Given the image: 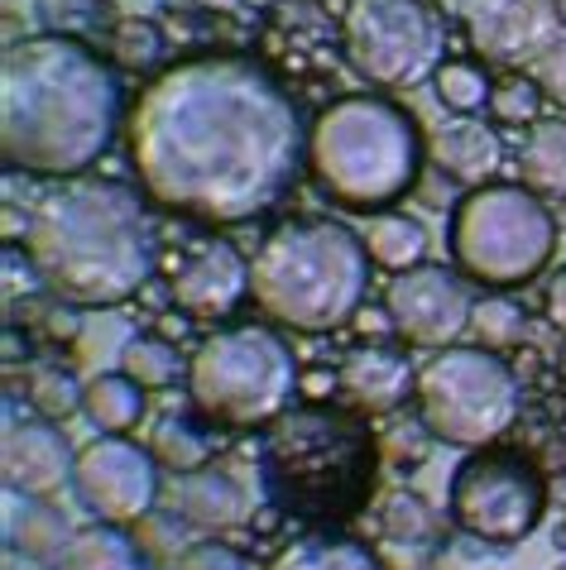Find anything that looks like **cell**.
Segmentation results:
<instances>
[{
	"instance_id": "cell-1",
	"label": "cell",
	"mask_w": 566,
	"mask_h": 570,
	"mask_svg": "<svg viewBox=\"0 0 566 570\" xmlns=\"http://www.w3.org/2000/svg\"><path fill=\"white\" fill-rule=\"evenodd\" d=\"M303 110L245 53H193L135 97L130 164L154 207L202 226H245L308 168Z\"/></svg>"
},
{
	"instance_id": "cell-2",
	"label": "cell",
	"mask_w": 566,
	"mask_h": 570,
	"mask_svg": "<svg viewBox=\"0 0 566 570\" xmlns=\"http://www.w3.org/2000/svg\"><path fill=\"white\" fill-rule=\"evenodd\" d=\"M125 120L116 68L77 35H29L0 58V158L68 183L111 154Z\"/></svg>"
},
{
	"instance_id": "cell-3",
	"label": "cell",
	"mask_w": 566,
	"mask_h": 570,
	"mask_svg": "<svg viewBox=\"0 0 566 570\" xmlns=\"http://www.w3.org/2000/svg\"><path fill=\"white\" fill-rule=\"evenodd\" d=\"M35 278L68 307H120L154 278L159 235L149 197L116 178H68L39 197L25 226Z\"/></svg>"
},
{
	"instance_id": "cell-4",
	"label": "cell",
	"mask_w": 566,
	"mask_h": 570,
	"mask_svg": "<svg viewBox=\"0 0 566 570\" xmlns=\"http://www.w3.org/2000/svg\"><path fill=\"white\" fill-rule=\"evenodd\" d=\"M260 470L270 499L289 518L336 528L374 494L380 436L365 413L345 403H293L264 436Z\"/></svg>"
},
{
	"instance_id": "cell-5",
	"label": "cell",
	"mask_w": 566,
	"mask_h": 570,
	"mask_svg": "<svg viewBox=\"0 0 566 570\" xmlns=\"http://www.w3.org/2000/svg\"><path fill=\"white\" fill-rule=\"evenodd\" d=\"M370 249L332 216H293L250 259V297L274 326L322 336L351 326L370 297Z\"/></svg>"
},
{
	"instance_id": "cell-6",
	"label": "cell",
	"mask_w": 566,
	"mask_h": 570,
	"mask_svg": "<svg viewBox=\"0 0 566 570\" xmlns=\"http://www.w3.org/2000/svg\"><path fill=\"white\" fill-rule=\"evenodd\" d=\"M422 168V125L394 97H336L308 130V173L336 207L384 212L413 193Z\"/></svg>"
},
{
	"instance_id": "cell-7",
	"label": "cell",
	"mask_w": 566,
	"mask_h": 570,
	"mask_svg": "<svg viewBox=\"0 0 566 570\" xmlns=\"http://www.w3.org/2000/svg\"><path fill=\"white\" fill-rule=\"evenodd\" d=\"M187 399L222 426H274L303 393L293 345L274 326H222L187 360Z\"/></svg>"
},
{
	"instance_id": "cell-8",
	"label": "cell",
	"mask_w": 566,
	"mask_h": 570,
	"mask_svg": "<svg viewBox=\"0 0 566 570\" xmlns=\"http://www.w3.org/2000/svg\"><path fill=\"white\" fill-rule=\"evenodd\" d=\"M451 264L485 288H518L553 264L557 216L524 183H485L456 202L447 226Z\"/></svg>"
},
{
	"instance_id": "cell-9",
	"label": "cell",
	"mask_w": 566,
	"mask_h": 570,
	"mask_svg": "<svg viewBox=\"0 0 566 570\" xmlns=\"http://www.w3.org/2000/svg\"><path fill=\"white\" fill-rule=\"evenodd\" d=\"M413 407L432 441H447L456 451H485L524 413V384L499 351L447 345L418 364Z\"/></svg>"
},
{
	"instance_id": "cell-10",
	"label": "cell",
	"mask_w": 566,
	"mask_h": 570,
	"mask_svg": "<svg viewBox=\"0 0 566 570\" xmlns=\"http://www.w3.org/2000/svg\"><path fill=\"white\" fill-rule=\"evenodd\" d=\"M451 20L442 0H345L341 53L370 87L408 91L447 68Z\"/></svg>"
},
{
	"instance_id": "cell-11",
	"label": "cell",
	"mask_w": 566,
	"mask_h": 570,
	"mask_svg": "<svg viewBox=\"0 0 566 570\" xmlns=\"http://www.w3.org/2000/svg\"><path fill=\"white\" fill-rule=\"evenodd\" d=\"M447 513L485 547H518L547 513V480L528 455L495 446L470 451L451 474Z\"/></svg>"
},
{
	"instance_id": "cell-12",
	"label": "cell",
	"mask_w": 566,
	"mask_h": 570,
	"mask_svg": "<svg viewBox=\"0 0 566 570\" xmlns=\"http://www.w3.org/2000/svg\"><path fill=\"white\" fill-rule=\"evenodd\" d=\"M384 312L399 341L418 351H447L470 331L476 293L456 264H418L408 274H394V283L384 288Z\"/></svg>"
},
{
	"instance_id": "cell-13",
	"label": "cell",
	"mask_w": 566,
	"mask_h": 570,
	"mask_svg": "<svg viewBox=\"0 0 566 570\" xmlns=\"http://www.w3.org/2000/svg\"><path fill=\"white\" fill-rule=\"evenodd\" d=\"M72 489L101 522L130 528V522L149 518L159 503V461L149 446L125 436H97L77 451Z\"/></svg>"
},
{
	"instance_id": "cell-14",
	"label": "cell",
	"mask_w": 566,
	"mask_h": 570,
	"mask_svg": "<svg viewBox=\"0 0 566 570\" xmlns=\"http://www.w3.org/2000/svg\"><path fill=\"white\" fill-rule=\"evenodd\" d=\"M470 49L490 62H538L562 39L557 0H456Z\"/></svg>"
},
{
	"instance_id": "cell-15",
	"label": "cell",
	"mask_w": 566,
	"mask_h": 570,
	"mask_svg": "<svg viewBox=\"0 0 566 570\" xmlns=\"http://www.w3.org/2000/svg\"><path fill=\"white\" fill-rule=\"evenodd\" d=\"M0 470H6V489L25 499H53L72 484L77 474V451L68 436L58 432L49 417L39 422H10L6 446H0Z\"/></svg>"
},
{
	"instance_id": "cell-16",
	"label": "cell",
	"mask_w": 566,
	"mask_h": 570,
	"mask_svg": "<svg viewBox=\"0 0 566 570\" xmlns=\"http://www.w3.org/2000/svg\"><path fill=\"white\" fill-rule=\"evenodd\" d=\"M168 297L183 316L222 322V316H231L250 297V259L226 240L197 245V255L173 274Z\"/></svg>"
},
{
	"instance_id": "cell-17",
	"label": "cell",
	"mask_w": 566,
	"mask_h": 570,
	"mask_svg": "<svg viewBox=\"0 0 566 570\" xmlns=\"http://www.w3.org/2000/svg\"><path fill=\"white\" fill-rule=\"evenodd\" d=\"M413 384H418L413 360L394 351V345H360L336 370L341 403L365 417H384V413H394V407H403L413 399Z\"/></svg>"
},
{
	"instance_id": "cell-18",
	"label": "cell",
	"mask_w": 566,
	"mask_h": 570,
	"mask_svg": "<svg viewBox=\"0 0 566 570\" xmlns=\"http://www.w3.org/2000/svg\"><path fill=\"white\" fill-rule=\"evenodd\" d=\"M432 158H437V168H442L447 178L466 183V187H485V183H495L505 145H499L495 125H485L476 116H461L432 139Z\"/></svg>"
},
{
	"instance_id": "cell-19",
	"label": "cell",
	"mask_w": 566,
	"mask_h": 570,
	"mask_svg": "<svg viewBox=\"0 0 566 570\" xmlns=\"http://www.w3.org/2000/svg\"><path fill=\"white\" fill-rule=\"evenodd\" d=\"M178 513L187 528H202V532L241 528L250 518V489L226 470H212V465L193 470L178 484Z\"/></svg>"
},
{
	"instance_id": "cell-20",
	"label": "cell",
	"mask_w": 566,
	"mask_h": 570,
	"mask_svg": "<svg viewBox=\"0 0 566 570\" xmlns=\"http://www.w3.org/2000/svg\"><path fill=\"white\" fill-rule=\"evenodd\" d=\"M149 551L116 522H87L68 537L53 570H145Z\"/></svg>"
},
{
	"instance_id": "cell-21",
	"label": "cell",
	"mask_w": 566,
	"mask_h": 570,
	"mask_svg": "<svg viewBox=\"0 0 566 570\" xmlns=\"http://www.w3.org/2000/svg\"><path fill=\"white\" fill-rule=\"evenodd\" d=\"M518 173L524 187H533L543 202H566V120H538L528 125L524 149H518Z\"/></svg>"
},
{
	"instance_id": "cell-22",
	"label": "cell",
	"mask_w": 566,
	"mask_h": 570,
	"mask_svg": "<svg viewBox=\"0 0 566 570\" xmlns=\"http://www.w3.org/2000/svg\"><path fill=\"white\" fill-rule=\"evenodd\" d=\"M270 570H384V566L365 542L318 528V532L293 537V542L270 561Z\"/></svg>"
},
{
	"instance_id": "cell-23",
	"label": "cell",
	"mask_w": 566,
	"mask_h": 570,
	"mask_svg": "<svg viewBox=\"0 0 566 570\" xmlns=\"http://www.w3.org/2000/svg\"><path fill=\"white\" fill-rule=\"evenodd\" d=\"M145 393L130 374L116 370V374H97L82 384V413L87 422L97 426V436H125L130 426H139V417H145Z\"/></svg>"
},
{
	"instance_id": "cell-24",
	"label": "cell",
	"mask_w": 566,
	"mask_h": 570,
	"mask_svg": "<svg viewBox=\"0 0 566 570\" xmlns=\"http://www.w3.org/2000/svg\"><path fill=\"white\" fill-rule=\"evenodd\" d=\"M374 268H389V274H408L428 255V226L418 216H399V212H380L370 216V226L360 230Z\"/></svg>"
},
{
	"instance_id": "cell-25",
	"label": "cell",
	"mask_w": 566,
	"mask_h": 570,
	"mask_svg": "<svg viewBox=\"0 0 566 570\" xmlns=\"http://www.w3.org/2000/svg\"><path fill=\"white\" fill-rule=\"evenodd\" d=\"M149 451H154V461H159L164 470L193 474V470H207V461H212V436H207V426H197L193 417L168 413V417L154 422Z\"/></svg>"
},
{
	"instance_id": "cell-26",
	"label": "cell",
	"mask_w": 566,
	"mask_h": 570,
	"mask_svg": "<svg viewBox=\"0 0 566 570\" xmlns=\"http://www.w3.org/2000/svg\"><path fill=\"white\" fill-rule=\"evenodd\" d=\"M120 370L130 374L139 389H173L178 379H187V360L178 355V345L164 336H135L120 351Z\"/></svg>"
},
{
	"instance_id": "cell-27",
	"label": "cell",
	"mask_w": 566,
	"mask_h": 570,
	"mask_svg": "<svg viewBox=\"0 0 566 570\" xmlns=\"http://www.w3.org/2000/svg\"><path fill=\"white\" fill-rule=\"evenodd\" d=\"M524 331H528V312L518 307L514 297H505V293L476 297V312H470V336H476V345L505 355L509 345L524 341Z\"/></svg>"
},
{
	"instance_id": "cell-28",
	"label": "cell",
	"mask_w": 566,
	"mask_h": 570,
	"mask_svg": "<svg viewBox=\"0 0 566 570\" xmlns=\"http://www.w3.org/2000/svg\"><path fill=\"white\" fill-rule=\"evenodd\" d=\"M432 82H437V101H442L447 110H456V116H476V110H485L490 97H495L490 72H485L480 62H470V58H451Z\"/></svg>"
},
{
	"instance_id": "cell-29",
	"label": "cell",
	"mask_w": 566,
	"mask_h": 570,
	"mask_svg": "<svg viewBox=\"0 0 566 570\" xmlns=\"http://www.w3.org/2000/svg\"><path fill=\"white\" fill-rule=\"evenodd\" d=\"M29 403L39 407V417L68 422L72 413H82V384L58 364H39V370H29Z\"/></svg>"
},
{
	"instance_id": "cell-30",
	"label": "cell",
	"mask_w": 566,
	"mask_h": 570,
	"mask_svg": "<svg viewBox=\"0 0 566 570\" xmlns=\"http://www.w3.org/2000/svg\"><path fill=\"white\" fill-rule=\"evenodd\" d=\"M14 547H25V557H53L58 561V551L68 547V528H62V518L53 509H43V499H29V518H25V528H10L6 532Z\"/></svg>"
},
{
	"instance_id": "cell-31",
	"label": "cell",
	"mask_w": 566,
	"mask_h": 570,
	"mask_svg": "<svg viewBox=\"0 0 566 570\" xmlns=\"http://www.w3.org/2000/svg\"><path fill=\"white\" fill-rule=\"evenodd\" d=\"M543 87L533 77H509V82H495V97H490V110L495 120L505 125H538L543 120Z\"/></svg>"
},
{
	"instance_id": "cell-32",
	"label": "cell",
	"mask_w": 566,
	"mask_h": 570,
	"mask_svg": "<svg viewBox=\"0 0 566 570\" xmlns=\"http://www.w3.org/2000/svg\"><path fill=\"white\" fill-rule=\"evenodd\" d=\"M116 58L120 62H130V68H149L154 58L164 53V35L154 29L149 20H125L120 29H116Z\"/></svg>"
},
{
	"instance_id": "cell-33",
	"label": "cell",
	"mask_w": 566,
	"mask_h": 570,
	"mask_svg": "<svg viewBox=\"0 0 566 570\" xmlns=\"http://www.w3.org/2000/svg\"><path fill=\"white\" fill-rule=\"evenodd\" d=\"M173 570H250L245 557L216 537H202V542H187L178 557H173Z\"/></svg>"
},
{
	"instance_id": "cell-34",
	"label": "cell",
	"mask_w": 566,
	"mask_h": 570,
	"mask_svg": "<svg viewBox=\"0 0 566 570\" xmlns=\"http://www.w3.org/2000/svg\"><path fill=\"white\" fill-rule=\"evenodd\" d=\"M533 82L543 87L547 101H557V106L566 110V35H562L538 62H533Z\"/></svg>"
},
{
	"instance_id": "cell-35",
	"label": "cell",
	"mask_w": 566,
	"mask_h": 570,
	"mask_svg": "<svg viewBox=\"0 0 566 570\" xmlns=\"http://www.w3.org/2000/svg\"><path fill=\"white\" fill-rule=\"evenodd\" d=\"M178 522L183 513H149V518H139L135 528H139V547L145 551H168V557H178V542H173V532H178Z\"/></svg>"
},
{
	"instance_id": "cell-36",
	"label": "cell",
	"mask_w": 566,
	"mask_h": 570,
	"mask_svg": "<svg viewBox=\"0 0 566 570\" xmlns=\"http://www.w3.org/2000/svg\"><path fill=\"white\" fill-rule=\"evenodd\" d=\"M547 322H553L562 336H566V268L547 278Z\"/></svg>"
},
{
	"instance_id": "cell-37",
	"label": "cell",
	"mask_w": 566,
	"mask_h": 570,
	"mask_svg": "<svg viewBox=\"0 0 566 570\" xmlns=\"http://www.w3.org/2000/svg\"><path fill=\"white\" fill-rule=\"evenodd\" d=\"M183 6H197V10H235L241 0H183Z\"/></svg>"
},
{
	"instance_id": "cell-38",
	"label": "cell",
	"mask_w": 566,
	"mask_h": 570,
	"mask_svg": "<svg viewBox=\"0 0 566 570\" xmlns=\"http://www.w3.org/2000/svg\"><path fill=\"white\" fill-rule=\"evenodd\" d=\"M557 14H562V24H566V0H557Z\"/></svg>"
},
{
	"instance_id": "cell-39",
	"label": "cell",
	"mask_w": 566,
	"mask_h": 570,
	"mask_svg": "<svg viewBox=\"0 0 566 570\" xmlns=\"http://www.w3.org/2000/svg\"><path fill=\"white\" fill-rule=\"evenodd\" d=\"M557 570H566V561H562V566H557Z\"/></svg>"
}]
</instances>
